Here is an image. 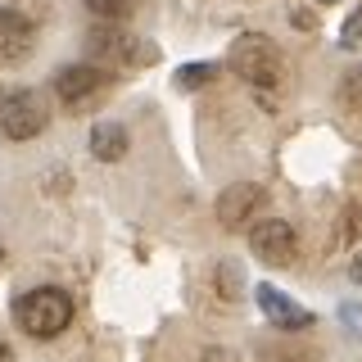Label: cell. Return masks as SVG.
<instances>
[{
    "label": "cell",
    "mask_w": 362,
    "mask_h": 362,
    "mask_svg": "<svg viewBox=\"0 0 362 362\" xmlns=\"http://www.w3.org/2000/svg\"><path fill=\"white\" fill-rule=\"evenodd\" d=\"M14 317H18V326L28 335L54 339V335L68 331V322H73V299H68V290H59V286H41V290L23 294Z\"/></svg>",
    "instance_id": "6da1fadb"
},
{
    "label": "cell",
    "mask_w": 362,
    "mask_h": 362,
    "mask_svg": "<svg viewBox=\"0 0 362 362\" xmlns=\"http://www.w3.org/2000/svg\"><path fill=\"white\" fill-rule=\"evenodd\" d=\"M226 64H231L245 82H254V86H276L281 73H286L281 50L267 37H258V32H245V37L231 45V59H226Z\"/></svg>",
    "instance_id": "7a4b0ae2"
},
{
    "label": "cell",
    "mask_w": 362,
    "mask_h": 362,
    "mask_svg": "<svg viewBox=\"0 0 362 362\" xmlns=\"http://www.w3.org/2000/svg\"><path fill=\"white\" fill-rule=\"evenodd\" d=\"M45 100L37 90H14V95L5 100V109H0V127H5L9 141H32V136L45 132Z\"/></svg>",
    "instance_id": "3957f363"
},
{
    "label": "cell",
    "mask_w": 362,
    "mask_h": 362,
    "mask_svg": "<svg viewBox=\"0 0 362 362\" xmlns=\"http://www.w3.org/2000/svg\"><path fill=\"white\" fill-rule=\"evenodd\" d=\"M90 54L113 64H154V45H145L141 37H127L118 28H95L90 32Z\"/></svg>",
    "instance_id": "277c9868"
},
{
    "label": "cell",
    "mask_w": 362,
    "mask_h": 362,
    "mask_svg": "<svg viewBox=\"0 0 362 362\" xmlns=\"http://www.w3.org/2000/svg\"><path fill=\"white\" fill-rule=\"evenodd\" d=\"M249 245H254V254L272 267L294 263V226L281 222V218H263L254 226V235H249Z\"/></svg>",
    "instance_id": "5b68a950"
},
{
    "label": "cell",
    "mask_w": 362,
    "mask_h": 362,
    "mask_svg": "<svg viewBox=\"0 0 362 362\" xmlns=\"http://www.w3.org/2000/svg\"><path fill=\"white\" fill-rule=\"evenodd\" d=\"M263 186H254V181H235V186H226L222 190V199H218V222L226 226V231H240L245 222H254L258 218V204H263Z\"/></svg>",
    "instance_id": "8992f818"
},
{
    "label": "cell",
    "mask_w": 362,
    "mask_h": 362,
    "mask_svg": "<svg viewBox=\"0 0 362 362\" xmlns=\"http://www.w3.org/2000/svg\"><path fill=\"white\" fill-rule=\"evenodd\" d=\"M105 82H109V73H105V68H95V64H73V68H64V73L54 77V90H59V100L77 105V100L95 95V90L105 86Z\"/></svg>",
    "instance_id": "52a82bcc"
},
{
    "label": "cell",
    "mask_w": 362,
    "mask_h": 362,
    "mask_svg": "<svg viewBox=\"0 0 362 362\" xmlns=\"http://www.w3.org/2000/svg\"><path fill=\"white\" fill-rule=\"evenodd\" d=\"M254 299H258V308H263L276 326H286V331H294V326H313V313L299 308V303H290L276 286H258Z\"/></svg>",
    "instance_id": "ba28073f"
},
{
    "label": "cell",
    "mask_w": 362,
    "mask_h": 362,
    "mask_svg": "<svg viewBox=\"0 0 362 362\" xmlns=\"http://www.w3.org/2000/svg\"><path fill=\"white\" fill-rule=\"evenodd\" d=\"M32 50V23L18 9H0V59H23Z\"/></svg>",
    "instance_id": "9c48e42d"
},
{
    "label": "cell",
    "mask_w": 362,
    "mask_h": 362,
    "mask_svg": "<svg viewBox=\"0 0 362 362\" xmlns=\"http://www.w3.org/2000/svg\"><path fill=\"white\" fill-rule=\"evenodd\" d=\"M90 150H95V158H122L127 154V132L118 127V122H100L95 132H90Z\"/></svg>",
    "instance_id": "30bf717a"
},
{
    "label": "cell",
    "mask_w": 362,
    "mask_h": 362,
    "mask_svg": "<svg viewBox=\"0 0 362 362\" xmlns=\"http://www.w3.org/2000/svg\"><path fill=\"white\" fill-rule=\"evenodd\" d=\"M86 5H90V14H95V18H127L132 14V5H136V0H86Z\"/></svg>",
    "instance_id": "8fae6325"
},
{
    "label": "cell",
    "mask_w": 362,
    "mask_h": 362,
    "mask_svg": "<svg viewBox=\"0 0 362 362\" xmlns=\"http://www.w3.org/2000/svg\"><path fill=\"white\" fill-rule=\"evenodd\" d=\"M209 73H213V64H186V68L177 73V86H181V90H195V86L209 82Z\"/></svg>",
    "instance_id": "7c38bea8"
},
{
    "label": "cell",
    "mask_w": 362,
    "mask_h": 362,
    "mask_svg": "<svg viewBox=\"0 0 362 362\" xmlns=\"http://www.w3.org/2000/svg\"><path fill=\"white\" fill-rule=\"evenodd\" d=\"M339 41H344V45H362V5L354 9V18L344 23V32H339Z\"/></svg>",
    "instance_id": "4fadbf2b"
},
{
    "label": "cell",
    "mask_w": 362,
    "mask_h": 362,
    "mask_svg": "<svg viewBox=\"0 0 362 362\" xmlns=\"http://www.w3.org/2000/svg\"><path fill=\"white\" fill-rule=\"evenodd\" d=\"M349 276H354V286H362V249L354 254V263H349Z\"/></svg>",
    "instance_id": "5bb4252c"
},
{
    "label": "cell",
    "mask_w": 362,
    "mask_h": 362,
    "mask_svg": "<svg viewBox=\"0 0 362 362\" xmlns=\"http://www.w3.org/2000/svg\"><path fill=\"white\" fill-rule=\"evenodd\" d=\"M0 362H14V354H9V344L0 339Z\"/></svg>",
    "instance_id": "9a60e30c"
},
{
    "label": "cell",
    "mask_w": 362,
    "mask_h": 362,
    "mask_svg": "<svg viewBox=\"0 0 362 362\" xmlns=\"http://www.w3.org/2000/svg\"><path fill=\"white\" fill-rule=\"evenodd\" d=\"M317 5H335V0H317Z\"/></svg>",
    "instance_id": "2e32d148"
}]
</instances>
